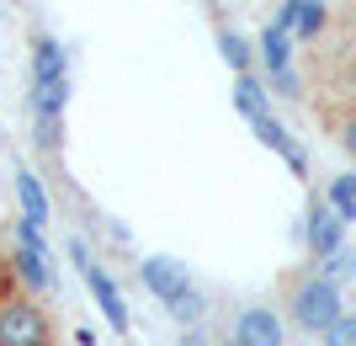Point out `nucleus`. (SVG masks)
<instances>
[{"instance_id":"obj_1","label":"nucleus","mask_w":356,"mask_h":346,"mask_svg":"<svg viewBox=\"0 0 356 346\" xmlns=\"http://www.w3.org/2000/svg\"><path fill=\"white\" fill-rule=\"evenodd\" d=\"M282 315L293 331L303 336H319L325 341L330 331H335V320L346 315V304H341V283H330L325 272H293L287 277V293H282Z\"/></svg>"},{"instance_id":"obj_2","label":"nucleus","mask_w":356,"mask_h":346,"mask_svg":"<svg viewBox=\"0 0 356 346\" xmlns=\"http://www.w3.org/2000/svg\"><path fill=\"white\" fill-rule=\"evenodd\" d=\"M70 256H74V272L86 277V288H90V299H96V309H102V320H106L118 336H128V331H134V315H128V304H122L118 283H112V272L90 256L86 240H70Z\"/></svg>"},{"instance_id":"obj_3","label":"nucleus","mask_w":356,"mask_h":346,"mask_svg":"<svg viewBox=\"0 0 356 346\" xmlns=\"http://www.w3.org/2000/svg\"><path fill=\"white\" fill-rule=\"evenodd\" d=\"M0 346H54V325L32 293L0 299Z\"/></svg>"},{"instance_id":"obj_4","label":"nucleus","mask_w":356,"mask_h":346,"mask_svg":"<svg viewBox=\"0 0 356 346\" xmlns=\"http://www.w3.org/2000/svg\"><path fill=\"white\" fill-rule=\"evenodd\" d=\"M234 341L239 346H287V315L271 304H245L234 315Z\"/></svg>"},{"instance_id":"obj_5","label":"nucleus","mask_w":356,"mask_h":346,"mask_svg":"<svg viewBox=\"0 0 356 346\" xmlns=\"http://www.w3.org/2000/svg\"><path fill=\"white\" fill-rule=\"evenodd\" d=\"M303 240H309L314 261H335V256H341L346 224H341V213L330 208L325 197H314V203H309V224H303Z\"/></svg>"},{"instance_id":"obj_6","label":"nucleus","mask_w":356,"mask_h":346,"mask_svg":"<svg viewBox=\"0 0 356 346\" xmlns=\"http://www.w3.org/2000/svg\"><path fill=\"white\" fill-rule=\"evenodd\" d=\"M138 277H144V288H149L160 304L181 299V293L192 288V277H186V261H176V256H144V261H138Z\"/></svg>"},{"instance_id":"obj_7","label":"nucleus","mask_w":356,"mask_h":346,"mask_svg":"<svg viewBox=\"0 0 356 346\" xmlns=\"http://www.w3.org/2000/svg\"><path fill=\"white\" fill-rule=\"evenodd\" d=\"M6 267L16 272V283L27 288L32 299L54 288V267H48V256H43V251H27V245H16V240H11V256H6Z\"/></svg>"},{"instance_id":"obj_8","label":"nucleus","mask_w":356,"mask_h":346,"mask_svg":"<svg viewBox=\"0 0 356 346\" xmlns=\"http://www.w3.org/2000/svg\"><path fill=\"white\" fill-rule=\"evenodd\" d=\"M32 80H70V54L54 32H32Z\"/></svg>"},{"instance_id":"obj_9","label":"nucleus","mask_w":356,"mask_h":346,"mask_svg":"<svg viewBox=\"0 0 356 346\" xmlns=\"http://www.w3.org/2000/svg\"><path fill=\"white\" fill-rule=\"evenodd\" d=\"M255 59L266 64V75L293 70V32H282V27H271V22H266V32L255 38Z\"/></svg>"},{"instance_id":"obj_10","label":"nucleus","mask_w":356,"mask_h":346,"mask_svg":"<svg viewBox=\"0 0 356 346\" xmlns=\"http://www.w3.org/2000/svg\"><path fill=\"white\" fill-rule=\"evenodd\" d=\"M255 139H261L266 150H277V155H282V160L298 171V176L309 171V155H303V144H293V134H287V128H282L277 118H261V123H255Z\"/></svg>"},{"instance_id":"obj_11","label":"nucleus","mask_w":356,"mask_h":346,"mask_svg":"<svg viewBox=\"0 0 356 346\" xmlns=\"http://www.w3.org/2000/svg\"><path fill=\"white\" fill-rule=\"evenodd\" d=\"M27 107H32V118H64V107H70V80H32Z\"/></svg>"},{"instance_id":"obj_12","label":"nucleus","mask_w":356,"mask_h":346,"mask_svg":"<svg viewBox=\"0 0 356 346\" xmlns=\"http://www.w3.org/2000/svg\"><path fill=\"white\" fill-rule=\"evenodd\" d=\"M16 203H22V219H27V224H38V229L48 224V192L27 166L16 171Z\"/></svg>"},{"instance_id":"obj_13","label":"nucleus","mask_w":356,"mask_h":346,"mask_svg":"<svg viewBox=\"0 0 356 346\" xmlns=\"http://www.w3.org/2000/svg\"><path fill=\"white\" fill-rule=\"evenodd\" d=\"M319 118H325V134L341 144L346 155L356 160V107H346V102H325L319 107Z\"/></svg>"},{"instance_id":"obj_14","label":"nucleus","mask_w":356,"mask_h":346,"mask_svg":"<svg viewBox=\"0 0 356 346\" xmlns=\"http://www.w3.org/2000/svg\"><path fill=\"white\" fill-rule=\"evenodd\" d=\"M234 107L250 123H261V118H271V91L261 86L255 75H234Z\"/></svg>"},{"instance_id":"obj_15","label":"nucleus","mask_w":356,"mask_h":346,"mask_svg":"<svg viewBox=\"0 0 356 346\" xmlns=\"http://www.w3.org/2000/svg\"><path fill=\"white\" fill-rule=\"evenodd\" d=\"M325 27H330V6L325 0H298L293 43H314V38H325Z\"/></svg>"},{"instance_id":"obj_16","label":"nucleus","mask_w":356,"mask_h":346,"mask_svg":"<svg viewBox=\"0 0 356 346\" xmlns=\"http://www.w3.org/2000/svg\"><path fill=\"white\" fill-rule=\"evenodd\" d=\"M218 54H223V64H229L234 75H255V48L245 43L239 32H229V27L218 32Z\"/></svg>"},{"instance_id":"obj_17","label":"nucleus","mask_w":356,"mask_h":346,"mask_svg":"<svg viewBox=\"0 0 356 346\" xmlns=\"http://www.w3.org/2000/svg\"><path fill=\"white\" fill-rule=\"evenodd\" d=\"M165 309H170V320H176V325L197 331V325H202V315H208V299H202L197 288H186V293H181V299H170Z\"/></svg>"},{"instance_id":"obj_18","label":"nucleus","mask_w":356,"mask_h":346,"mask_svg":"<svg viewBox=\"0 0 356 346\" xmlns=\"http://www.w3.org/2000/svg\"><path fill=\"white\" fill-rule=\"evenodd\" d=\"M330 86H335V102L356 107V48H346L341 59H335V70H330Z\"/></svg>"},{"instance_id":"obj_19","label":"nucleus","mask_w":356,"mask_h":346,"mask_svg":"<svg viewBox=\"0 0 356 346\" xmlns=\"http://www.w3.org/2000/svg\"><path fill=\"white\" fill-rule=\"evenodd\" d=\"M325 203L341 213V224H351V219H356V176H335V181H330V192H325Z\"/></svg>"},{"instance_id":"obj_20","label":"nucleus","mask_w":356,"mask_h":346,"mask_svg":"<svg viewBox=\"0 0 356 346\" xmlns=\"http://www.w3.org/2000/svg\"><path fill=\"white\" fill-rule=\"evenodd\" d=\"M32 144L43 155H59L64 144V118H32Z\"/></svg>"},{"instance_id":"obj_21","label":"nucleus","mask_w":356,"mask_h":346,"mask_svg":"<svg viewBox=\"0 0 356 346\" xmlns=\"http://www.w3.org/2000/svg\"><path fill=\"white\" fill-rule=\"evenodd\" d=\"M325 346H356V315H351V309L335 320V331L325 336Z\"/></svg>"},{"instance_id":"obj_22","label":"nucleus","mask_w":356,"mask_h":346,"mask_svg":"<svg viewBox=\"0 0 356 346\" xmlns=\"http://www.w3.org/2000/svg\"><path fill=\"white\" fill-rule=\"evenodd\" d=\"M271 91H277V96H303V86H298V75H293V70L271 75Z\"/></svg>"},{"instance_id":"obj_23","label":"nucleus","mask_w":356,"mask_h":346,"mask_svg":"<svg viewBox=\"0 0 356 346\" xmlns=\"http://www.w3.org/2000/svg\"><path fill=\"white\" fill-rule=\"evenodd\" d=\"M181 346H208V341H202V331H186V336H181Z\"/></svg>"},{"instance_id":"obj_24","label":"nucleus","mask_w":356,"mask_h":346,"mask_svg":"<svg viewBox=\"0 0 356 346\" xmlns=\"http://www.w3.org/2000/svg\"><path fill=\"white\" fill-rule=\"evenodd\" d=\"M213 346H239V341H234V336H223V341H213Z\"/></svg>"}]
</instances>
